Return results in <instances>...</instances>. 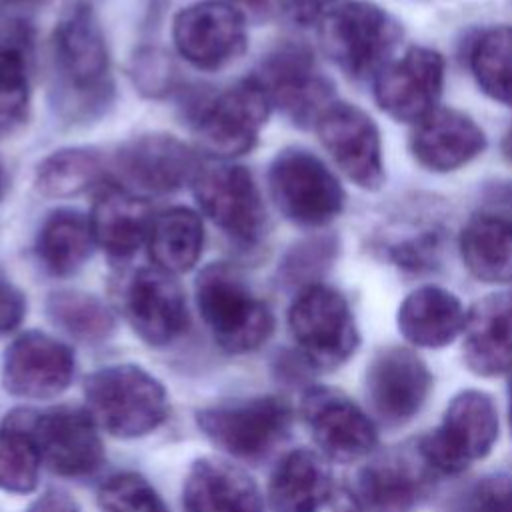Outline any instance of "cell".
I'll return each mask as SVG.
<instances>
[{"instance_id": "obj_1", "label": "cell", "mask_w": 512, "mask_h": 512, "mask_svg": "<svg viewBox=\"0 0 512 512\" xmlns=\"http://www.w3.org/2000/svg\"><path fill=\"white\" fill-rule=\"evenodd\" d=\"M86 410L114 438H140L168 416V394L160 380L136 364H112L84 382Z\"/></svg>"}, {"instance_id": "obj_2", "label": "cell", "mask_w": 512, "mask_h": 512, "mask_svg": "<svg viewBox=\"0 0 512 512\" xmlns=\"http://www.w3.org/2000/svg\"><path fill=\"white\" fill-rule=\"evenodd\" d=\"M196 304L214 342L228 354L260 348L274 330L270 308L228 264L216 262L200 270Z\"/></svg>"}, {"instance_id": "obj_3", "label": "cell", "mask_w": 512, "mask_h": 512, "mask_svg": "<svg viewBox=\"0 0 512 512\" xmlns=\"http://www.w3.org/2000/svg\"><path fill=\"white\" fill-rule=\"evenodd\" d=\"M52 56L66 94H74L72 104L82 112L110 102L108 44L88 2L74 0L60 14L52 34Z\"/></svg>"}, {"instance_id": "obj_4", "label": "cell", "mask_w": 512, "mask_h": 512, "mask_svg": "<svg viewBox=\"0 0 512 512\" xmlns=\"http://www.w3.org/2000/svg\"><path fill=\"white\" fill-rule=\"evenodd\" d=\"M400 36L398 20L378 4L364 0L342 2L320 22L322 50L354 80H374L392 60L390 54Z\"/></svg>"}, {"instance_id": "obj_5", "label": "cell", "mask_w": 512, "mask_h": 512, "mask_svg": "<svg viewBox=\"0 0 512 512\" xmlns=\"http://www.w3.org/2000/svg\"><path fill=\"white\" fill-rule=\"evenodd\" d=\"M268 190L280 214L304 228H322L344 208L338 178L304 148H284L274 156L268 168Z\"/></svg>"}, {"instance_id": "obj_6", "label": "cell", "mask_w": 512, "mask_h": 512, "mask_svg": "<svg viewBox=\"0 0 512 512\" xmlns=\"http://www.w3.org/2000/svg\"><path fill=\"white\" fill-rule=\"evenodd\" d=\"M290 334L316 368L342 366L358 346V330L346 298L324 284L304 286L288 310Z\"/></svg>"}, {"instance_id": "obj_7", "label": "cell", "mask_w": 512, "mask_h": 512, "mask_svg": "<svg viewBox=\"0 0 512 512\" xmlns=\"http://www.w3.org/2000/svg\"><path fill=\"white\" fill-rule=\"evenodd\" d=\"M292 410L278 396H254L202 408L196 412L200 432L234 458L258 460L284 440Z\"/></svg>"}, {"instance_id": "obj_8", "label": "cell", "mask_w": 512, "mask_h": 512, "mask_svg": "<svg viewBox=\"0 0 512 512\" xmlns=\"http://www.w3.org/2000/svg\"><path fill=\"white\" fill-rule=\"evenodd\" d=\"M498 438V412L480 390H464L452 398L442 422L426 434L418 450L432 470L458 474L490 454Z\"/></svg>"}, {"instance_id": "obj_9", "label": "cell", "mask_w": 512, "mask_h": 512, "mask_svg": "<svg viewBox=\"0 0 512 512\" xmlns=\"http://www.w3.org/2000/svg\"><path fill=\"white\" fill-rule=\"evenodd\" d=\"M200 210L234 242L256 246L266 234V208L252 174L238 164H214L192 180Z\"/></svg>"}, {"instance_id": "obj_10", "label": "cell", "mask_w": 512, "mask_h": 512, "mask_svg": "<svg viewBox=\"0 0 512 512\" xmlns=\"http://www.w3.org/2000/svg\"><path fill=\"white\" fill-rule=\"evenodd\" d=\"M254 78L272 106H278L298 126H314L334 102L332 82L318 72L310 48L300 42L274 46L262 58Z\"/></svg>"}, {"instance_id": "obj_11", "label": "cell", "mask_w": 512, "mask_h": 512, "mask_svg": "<svg viewBox=\"0 0 512 512\" xmlns=\"http://www.w3.org/2000/svg\"><path fill=\"white\" fill-rule=\"evenodd\" d=\"M272 110L262 84L248 76L222 90L196 118L200 146L216 158H234L250 152Z\"/></svg>"}, {"instance_id": "obj_12", "label": "cell", "mask_w": 512, "mask_h": 512, "mask_svg": "<svg viewBox=\"0 0 512 512\" xmlns=\"http://www.w3.org/2000/svg\"><path fill=\"white\" fill-rule=\"evenodd\" d=\"M178 54L200 70H218L246 50V16L222 0L182 8L172 22Z\"/></svg>"}, {"instance_id": "obj_13", "label": "cell", "mask_w": 512, "mask_h": 512, "mask_svg": "<svg viewBox=\"0 0 512 512\" xmlns=\"http://www.w3.org/2000/svg\"><path fill=\"white\" fill-rule=\"evenodd\" d=\"M98 430L90 412L80 406L30 408V432L42 462L60 476H88L102 464L104 448Z\"/></svg>"}, {"instance_id": "obj_14", "label": "cell", "mask_w": 512, "mask_h": 512, "mask_svg": "<svg viewBox=\"0 0 512 512\" xmlns=\"http://www.w3.org/2000/svg\"><path fill=\"white\" fill-rule=\"evenodd\" d=\"M444 68V58L436 50L424 46L408 48L376 74V104L398 122L418 124L438 108Z\"/></svg>"}, {"instance_id": "obj_15", "label": "cell", "mask_w": 512, "mask_h": 512, "mask_svg": "<svg viewBox=\"0 0 512 512\" xmlns=\"http://www.w3.org/2000/svg\"><path fill=\"white\" fill-rule=\"evenodd\" d=\"M334 164L362 190H378L384 182L380 132L374 120L354 104L332 102L314 124Z\"/></svg>"}, {"instance_id": "obj_16", "label": "cell", "mask_w": 512, "mask_h": 512, "mask_svg": "<svg viewBox=\"0 0 512 512\" xmlns=\"http://www.w3.org/2000/svg\"><path fill=\"white\" fill-rule=\"evenodd\" d=\"M74 366V352L64 342L40 330H28L2 354V386L16 398L50 400L70 386Z\"/></svg>"}, {"instance_id": "obj_17", "label": "cell", "mask_w": 512, "mask_h": 512, "mask_svg": "<svg viewBox=\"0 0 512 512\" xmlns=\"http://www.w3.org/2000/svg\"><path fill=\"white\" fill-rule=\"evenodd\" d=\"M302 416L324 458L346 464L364 458L376 446L374 422L334 388H310L302 398Z\"/></svg>"}, {"instance_id": "obj_18", "label": "cell", "mask_w": 512, "mask_h": 512, "mask_svg": "<svg viewBox=\"0 0 512 512\" xmlns=\"http://www.w3.org/2000/svg\"><path fill=\"white\" fill-rule=\"evenodd\" d=\"M114 170L138 192L166 194L192 182L200 166L196 154L180 138L148 132L126 140L116 150Z\"/></svg>"}, {"instance_id": "obj_19", "label": "cell", "mask_w": 512, "mask_h": 512, "mask_svg": "<svg viewBox=\"0 0 512 512\" xmlns=\"http://www.w3.org/2000/svg\"><path fill=\"white\" fill-rule=\"evenodd\" d=\"M432 376L418 354L390 346L380 350L366 370V396L386 426L410 422L424 406Z\"/></svg>"}, {"instance_id": "obj_20", "label": "cell", "mask_w": 512, "mask_h": 512, "mask_svg": "<svg viewBox=\"0 0 512 512\" xmlns=\"http://www.w3.org/2000/svg\"><path fill=\"white\" fill-rule=\"evenodd\" d=\"M122 302L128 324L150 346L174 342L188 326L186 296L180 282L156 266L132 274Z\"/></svg>"}, {"instance_id": "obj_21", "label": "cell", "mask_w": 512, "mask_h": 512, "mask_svg": "<svg viewBox=\"0 0 512 512\" xmlns=\"http://www.w3.org/2000/svg\"><path fill=\"white\" fill-rule=\"evenodd\" d=\"M430 472L420 450H390L356 474L350 504L356 512H406L428 492Z\"/></svg>"}, {"instance_id": "obj_22", "label": "cell", "mask_w": 512, "mask_h": 512, "mask_svg": "<svg viewBox=\"0 0 512 512\" xmlns=\"http://www.w3.org/2000/svg\"><path fill=\"white\" fill-rule=\"evenodd\" d=\"M486 148L482 128L464 112L436 108L414 126L410 136L412 156L420 166L432 172H452Z\"/></svg>"}, {"instance_id": "obj_23", "label": "cell", "mask_w": 512, "mask_h": 512, "mask_svg": "<svg viewBox=\"0 0 512 512\" xmlns=\"http://www.w3.org/2000/svg\"><path fill=\"white\" fill-rule=\"evenodd\" d=\"M182 504L186 512H264V498L254 478L240 466L214 456H204L190 466Z\"/></svg>"}, {"instance_id": "obj_24", "label": "cell", "mask_w": 512, "mask_h": 512, "mask_svg": "<svg viewBox=\"0 0 512 512\" xmlns=\"http://www.w3.org/2000/svg\"><path fill=\"white\" fill-rule=\"evenodd\" d=\"M462 334L464 362L474 374H512V296L492 294L476 302Z\"/></svg>"}, {"instance_id": "obj_25", "label": "cell", "mask_w": 512, "mask_h": 512, "mask_svg": "<svg viewBox=\"0 0 512 512\" xmlns=\"http://www.w3.org/2000/svg\"><path fill=\"white\" fill-rule=\"evenodd\" d=\"M332 496V474L322 454L288 452L272 470L266 502L272 512H318Z\"/></svg>"}, {"instance_id": "obj_26", "label": "cell", "mask_w": 512, "mask_h": 512, "mask_svg": "<svg viewBox=\"0 0 512 512\" xmlns=\"http://www.w3.org/2000/svg\"><path fill=\"white\" fill-rule=\"evenodd\" d=\"M88 218L96 246L112 258H130L148 240L154 214L146 198L108 188L94 200Z\"/></svg>"}, {"instance_id": "obj_27", "label": "cell", "mask_w": 512, "mask_h": 512, "mask_svg": "<svg viewBox=\"0 0 512 512\" xmlns=\"http://www.w3.org/2000/svg\"><path fill=\"white\" fill-rule=\"evenodd\" d=\"M466 314L452 292L438 286H420L402 300L396 324L410 344L442 348L464 332Z\"/></svg>"}, {"instance_id": "obj_28", "label": "cell", "mask_w": 512, "mask_h": 512, "mask_svg": "<svg viewBox=\"0 0 512 512\" xmlns=\"http://www.w3.org/2000/svg\"><path fill=\"white\" fill-rule=\"evenodd\" d=\"M32 30L24 20L0 24V136L18 130L30 114Z\"/></svg>"}, {"instance_id": "obj_29", "label": "cell", "mask_w": 512, "mask_h": 512, "mask_svg": "<svg viewBox=\"0 0 512 512\" xmlns=\"http://www.w3.org/2000/svg\"><path fill=\"white\" fill-rule=\"evenodd\" d=\"M94 246L90 218L74 208L50 212L36 236V256L52 276H70L80 270Z\"/></svg>"}, {"instance_id": "obj_30", "label": "cell", "mask_w": 512, "mask_h": 512, "mask_svg": "<svg viewBox=\"0 0 512 512\" xmlns=\"http://www.w3.org/2000/svg\"><path fill=\"white\" fill-rule=\"evenodd\" d=\"M460 256L468 272L488 284L512 280V222L478 214L460 232Z\"/></svg>"}, {"instance_id": "obj_31", "label": "cell", "mask_w": 512, "mask_h": 512, "mask_svg": "<svg viewBox=\"0 0 512 512\" xmlns=\"http://www.w3.org/2000/svg\"><path fill=\"white\" fill-rule=\"evenodd\" d=\"M146 244L156 268L170 274L188 272L196 266L204 248L202 218L184 206L154 214Z\"/></svg>"}, {"instance_id": "obj_32", "label": "cell", "mask_w": 512, "mask_h": 512, "mask_svg": "<svg viewBox=\"0 0 512 512\" xmlns=\"http://www.w3.org/2000/svg\"><path fill=\"white\" fill-rule=\"evenodd\" d=\"M42 456L30 432V408L10 410L0 424V490L28 494L38 486Z\"/></svg>"}, {"instance_id": "obj_33", "label": "cell", "mask_w": 512, "mask_h": 512, "mask_svg": "<svg viewBox=\"0 0 512 512\" xmlns=\"http://www.w3.org/2000/svg\"><path fill=\"white\" fill-rule=\"evenodd\" d=\"M104 174V160L88 146L50 152L34 170V188L46 198H72L90 190Z\"/></svg>"}, {"instance_id": "obj_34", "label": "cell", "mask_w": 512, "mask_h": 512, "mask_svg": "<svg viewBox=\"0 0 512 512\" xmlns=\"http://www.w3.org/2000/svg\"><path fill=\"white\" fill-rule=\"evenodd\" d=\"M470 70L486 96L512 106V26L490 28L476 40Z\"/></svg>"}, {"instance_id": "obj_35", "label": "cell", "mask_w": 512, "mask_h": 512, "mask_svg": "<svg viewBox=\"0 0 512 512\" xmlns=\"http://www.w3.org/2000/svg\"><path fill=\"white\" fill-rule=\"evenodd\" d=\"M46 310L54 324L84 342L104 340L114 328V318L104 302L86 292L58 290L50 294Z\"/></svg>"}, {"instance_id": "obj_36", "label": "cell", "mask_w": 512, "mask_h": 512, "mask_svg": "<svg viewBox=\"0 0 512 512\" xmlns=\"http://www.w3.org/2000/svg\"><path fill=\"white\" fill-rule=\"evenodd\" d=\"M96 500L104 512H152L164 506L150 482L136 472L108 476L98 486Z\"/></svg>"}, {"instance_id": "obj_37", "label": "cell", "mask_w": 512, "mask_h": 512, "mask_svg": "<svg viewBox=\"0 0 512 512\" xmlns=\"http://www.w3.org/2000/svg\"><path fill=\"white\" fill-rule=\"evenodd\" d=\"M450 512H512V480L506 476L478 478L452 500Z\"/></svg>"}, {"instance_id": "obj_38", "label": "cell", "mask_w": 512, "mask_h": 512, "mask_svg": "<svg viewBox=\"0 0 512 512\" xmlns=\"http://www.w3.org/2000/svg\"><path fill=\"white\" fill-rule=\"evenodd\" d=\"M336 254V240L332 236H320L310 238L300 244H296L292 250L286 252V258L282 262V276L290 282H304L320 274L326 266H330L332 258Z\"/></svg>"}, {"instance_id": "obj_39", "label": "cell", "mask_w": 512, "mask_h": 512, "mask_svg": "<svg viewBox=\"0 0 512 512\" xmlns=\"http://www.w3.org/2000/svg\"><path fill=\"white\" fill-rule=\"evenodd\" d=\"M134 84L148 96H162L172 88L174 68L170 58L156 48H146L134 56Z\"/></svg>"}, {"instance_id": "obj_40", "label": "cell", "mask_w": 512, "mask_h": 512, "mask_svg": "<svg viewBox=\"0 0 512 512\" xmlns=\"http://www.w3.org/2000/svg\"><path fill=\"white\" fill-rule=\"evenodd\" d=\"M26 314L24 294L4 276H0V338L14 332Z\"/></svg>"}, {"instance_id": "obj_41", "label": "cell", "mask_w": 512, "mask_h": 512, "mask_svg": "<svg viewBox=\"0 0 512 512\" xmlns=\"http://www.w3.org/2000/svg\"><path fill=\"white\" fill-rule=\"evenodd\" d=\"M276 4L290 22L300 26L322 22L334 8V0H276Z\"/></svg>"}, {"instance_id": "obj_42", "label": "cell", "mask_w": 512, "mask_h": 512, "mask_svg": "<svg viewBox=\"0 0 512 512\" xmlns=\"http://www.w3.org/2000/svg\"><path fill=\"white\" fill-rule=\"evenodd\" d=\"M28 512H80V508L70 494L62 490H48L30 504Z\"/></svg>"}, {"instance_id": "obj_43", "label": "cell", "mask_w": 512, "mask_h": 512, "mask_svg": "<svg viewBox=\"0 0 512 512\" xmlns=\"http://www.w3.org/2000/svg\"><path fill=\"white\" fill-rule=\"evenodd\" d=\"M230 6H234L236 10H240L244 16L250 14V16H264L266 10H268V0H222Z\"/></svg>"}, {"instance_id": "obj_44", "label": "cell", "mask_w": 512, "mask_h": 512, "mask_svg": "<svg viewBox=\"0 0 512 512\" xmlns=\"http://www.w3.org/2000/svg\"><path fill=\"white\" fill-rule=\"evenodd\" d=\"M502 156L512 166V126L506 130V134L502 138Z\"/></svg>"}, {"instance_id": "obj_45", "label": "cell", "mask_w": 512, "mask_h": 512, "mask_svg": "<svg viewBox=\"0 0 512 512\" xmlns=\"http://www.w3.org/2000/svg\"><path fill=\"white\" fill-rule=\"evenodd\" d=\"M4 188H6V176H4V170H2V166H0V198H2V194H4Z\"/></svg>"}, {"instance_id": "obj_46", "label": "cell", "mask_w": 512, "mask_h": 512, "mask_svg": "<svg viewBox=\"0 0 512 512\" xmlns=\"http://www.w3.org/2000/svg\"><path fill=\"white\" fill-rule=\"evenodd\" d=\"M508 422H510V430H512V384H510V402H508Z\"/></svg>"}, {"instance_id": "obj_47", "label": "cell", "mask_w": 512, "mask_h": 512, "mask_svg": "<svg viewBox=\"0 0 512 512\" xmlns=\"http://www.w3.org/2000/svg\"><path fill=\"white\" fill-rule=\"evenodd\" d=\"M6 2H10V4H22V2H30V0H6Z\"/></svg>"}, {"instance_id": "obj_48", "label": "cell", "mask_w": 512, "mask_h": 512, "mask_svg": "<svg viewBox=\"0 0 512 512\" xmlns=\"http://www.w3.org/2000/svg\"><path fill=\"white\" fill-rule=\"evenodd\" d=\"M152 512H166V508H164V506H160V508H156V510H152Z\"/></svg>"}]
</instances>
